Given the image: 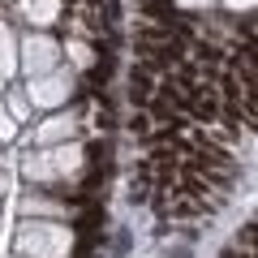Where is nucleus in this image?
<instances>
[{
	"label": "nucleus",
	"mask_w": 258,
	"mask_h": 258,
	"mask_svg": "<svg viewBox=\"0 0 258 258\" xmlns=\"http://www.w3.org/2000/svg\"><path fill=\"white\" fill-rule=\"evenodd\" d=\"M151 99H155V74H147L142 64H134V74H129V103L147 108Z\"/></svg>",
	"instance_id": "nucleus-1"
},
{
	"label": "nucleus",
	"mask_w": 258,
	"mask_h": 258,
	"mask_svg": "<svg viewBox=\"0 0 258 258\" xmlns=\"http://www.w3.org/2000/svg\"><path fill=\"white\" fill-rule=\"evenodd\" d=\"M151 112L147 108H134V116H129V134H138V138H151Z\"/></svg>",
	"instance_id": "nucleus-2"
},
{
	"label": "nucleus",
	"mask_w": 258,
	"mask_h": 258,
	"mask_svg": "<svg viewBox=\"0 0 258 258\" xmlns=\"http://www.w3.org/2000/svg\"><path fill=\"white\" fill-rule=\"evenodd\" d=\"M237 245H241V249H254V254H258V224H249V228H241Z\"/></svg>",
	"instance_id": "nucleus-3"
},
{
	"label": "nucleus",
	"mask_w": 258,
	"mask_h": 258,
	"mask_svg": "<svg viewBox=\"0 0 258 258\" xmlns=\"http://www.w3.org/2000/svg\"><path fill=\"white\" fill-rule=\"evenodd\" d=\"M220 258H254V254H245V249H241V245H228V249H224Z\"/></svg>",
	"instance_id": "nucleus-4"
}]
</instances>
